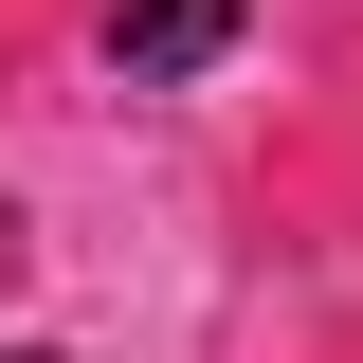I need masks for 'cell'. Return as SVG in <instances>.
<instances>
[{
  "mask_svg": "<svg viewBox=\"0 0 363 363\" xmlns=\"http://www.w3.org/2000/svg\"><path fill=\"white\" fill-rule=\"evenodd\" d=\"M236 18H255V0H109V73H128V91H182V73L236 55Z\"/></svg>",
  "mask_w": 363,
  "mask_h": 363,
  "instance_id": "6da1fadb",
  "label": "cell"
},
{
  "mask_svg": "<svg viewBox=\"0 0 363 363\" xmlns=\"http://www.w3.org/2000/svg\"><path fill=\"white\" fill-rule=\"evenodd\" d=\"M0 291H18V218H0Z\"/></svg>",
  "mask_w": 363,
  "mask_h": 363,
  "instance_id": "7a4b0ae2",
  "label": "cell"
},
{
  "mask_svg": "<svg viewBox=\"0 0 363 363\" xmlns=\"http://www.w3.org/2000/svg\"><path fill=\"white\" fill-rule=\"evenodd\" d=\"M0 363H73V345H0Z\"/></svg>",
  "mask_w": 363,
  "mask_h": 363,
  "instance_id": "3957f363",
  "label": "cell"
}]
</instances>
